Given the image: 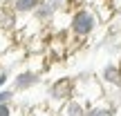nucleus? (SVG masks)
Here are the masks:
<instances>
[{"label":"nucleus","mask_w":121,"mask_h":116,"mask_svg":"<svg viewBox=\"0 0 121 116\" xmlns=\"http://www.w3.org/2000/svg\"><path fill=\"white\" fill-rule=\"evenodd\" d=\"M99 25H101V18L96 16L94 9H90L85 4V7H78V9L72 11L69 22H67V29H69V34H72L74 40H85L99 29Z\"/></svg>","instance_id":"f257e3e1"},{"label":"nucleus","mask_w":121,"mask_h":116,"mask_svg":"<svg viewBox=\"0 0 121 116\" xmlns=\"http://www.w3.org/2000/svg\"><path fill=\"white\" fill-rule=\"evenodd\" d=\"M74 94H76V80H72L69 76L54 80L47 89V98L54 107H63L69 98H74Z\"/></svg>","instance_id":"f03ea898"},{"label":"nucleus","mask_w":121,"mask_h":116,"mask_svg":"<svg viewBox=\"0 0 121 116\" xmlns=\"http://www.w3.org/2000/svg\"><path fill=\"white\" fill-rule=\"evenodd\" d=\"M40 80H43L40 72H36V69H22V72H18L11 78V89L13 92H29L36 85H40Z\"/></svg>","instance_id":"7ed1b4c3"},{"label":"nucleus","mask_w":121,"mask_h":116,"mask_svg":"<svg viewBox=\"0 0 121 116\" xmlns=\"http://www.w3.org/2000/svg\"><path fill=\"white\" fill-rule=\"evenodd\" d=\"M99 80L108 89H121V65L119 63H105L99 72Z\"/></svg>","instance_id":"20e7f679"},{"label":"nucleus","mask_w":121,"mask_h":116,"mask_svg":"<svg viewBox=\"0 0 121 116\" xmlns=\"http://www.w3.org/2000/svg\"><path fill=\"white\" fill-rule=\"evenodd\" d=\"M0 29L9 31V34H13V31L18 29V13H16V9L11 7V2H2L0 4Z\"/></svg>","instance_id":"39448f33"},{"label":"nucleus","mask_w":121,"mask_h":116,"mask_svg":"<svg viewBox=\"0 0 121 116\" xmlns=\"http://www.w3.org/2000/svg\"><path fill=\"white\" fill-rule=\"evenodd\" d=\"M31 16H34V20L38 22V25L45 27V25H52V20L56 18V11H54V9L49 7L45 0H40V4L34 9V11H31Z\"/></svg>","instance_id":"423d86ee"},{"label":"nucleus","mask_w":121,"mask_h":116,"mask_svg":"<svg viewBox=\"0 0 121 116\" xmlns=\"http://www.w3.org/2000/svg\"><path fill=\"white\" fill-rule=\"evenodd\" d=\"M85 112H87V105L78 98H69L60 107V116H85Z\"/></svg>","instance_id":"0eeeda50"},{"label":"nucleus","mask_w":121,"mask_h":116,"mask_svg":"<svg viewBox=\"0 0 121 116\" xmlns=\"http://www.w3.org/2000/svg\"><path fill=\"white\" fill-rule=\"evenodd\" d=\"M9 2L18 16H31V11L40 4V0H9Z\"/></svg>","instance_id":"6e6552de"},{"label":"nucleus","mask_w":121,"mask_h":116,"mask_svg":"<svg viewBox=\"0 0 121 116\" xmlns=\"http://www.w3.org/2000/svg\"><path fill=\"white\" fill-rule=\"evenodd\" d=\"M85 116H114V109L108 100H101V103H92L87 107Z\"/></svg>","instance_id":"1a4fd4ad"},{"label":"nucleus","mask_w":121,"mask_h":116,"mask_svg":"<svg viewBox=\"0 0 121 116\" xmlns=\"http://www.w3.org/2000/svg\"><path fill=\"white\" fill-rule=\"evenodd\" d=\"M9 47H11V34L4 31V29H0V54H4Z\"/></svg>","instance_id":"9d476101"},{"label":"nucleus","mask_w":121,"mask_h":116,"mask_svg":"<svg viewBox=\"0 0 121 116\" xmlns=\"http://www.w3.org/2000/svg\"><path fill=\"white\" fill-rule=\"evenodd\" d=\"M45 2H47L49 7H52L54 11H56V13H60L65 7H67V0H45Z\"/></svg>","instance_id":"9b49d317"},{"label":"nucleus","mask_w":121,"mask_h":116,"mask_svg":"<svg viewBox=\"0 0 121 116\" xmlns=\"http://www.w3.org/2000/svg\"><path fill=\"white\" fill-rule=\"evenodd\" d=\"M13 96H16V92L9 87V89H0V103H11Z\"/></svg>","instance_id":"f8f14e48"},{"label":"nucleus","mask_w":121,"mask_h":116,"mask_svg":"<svg viewBox=\"0 0 121 116\" xmlns=\"http://www.w3.org/2000/svg\"><path fill=\"white\" fill-rule=\"evenodd\" d=\"M0 116H13L11 103H0Z\"/></svg>","instance_id":"ddd939ff"},{"label":"nucleus","mask_w":121,"mask_h":116,"mask_svg":"<svg viewBox=\"0 0 121 116\" xmlns=\"http://www.w3.org/2000/svg\"><path fill=\"white\" fill-rule=\"evenodd\" d=\"M7 78H9V74H7V72H0V89L4 87V83H7Z\"/></svg>","instance_id":"4468645a"}]
</instances>
